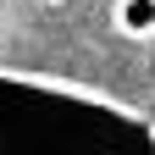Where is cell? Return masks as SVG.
Segmentation results:
<instances>
[{"mask_svg": "<svg viewBox=\"0 0 155 155\" xmlns=\"http://www.w3.org/2000/svg\"><path fill=\"white\" fill-rule=\"evenodd\" d=\"M0 155H155V122L83 83L0 67Z\"/></svg>", "mask_w": 155, "mask_h": 155, "instance_id": "obj_1", "label": "cell"}, {"mask_svg": "<svg viewBox=\"0 0 155 155\" xmlns=\"http://www.w3.org/2000/svg\"><path fill=\"white\" fill-rule=\"evenodd\" d=\"M111 22L122 39H155V0H111Z\"/></svg>", "mask_w": 155, "mask_h": 155, "instance_id": "obj_2", "label": "cell"}, {"mask_svg": "<svg viewBox=\"0 0 155 155\" xmlns=\"http://www.w3.org/2000/svg\"><path fill=\"white\" fill-rule=\"evenodd\" d=\"M45 6H67V0H45Z\"/></svg>", "mask_w": 155, "mask_h": 155, "instance_id": "obj_3", "label": "cell"}]
</instances>
